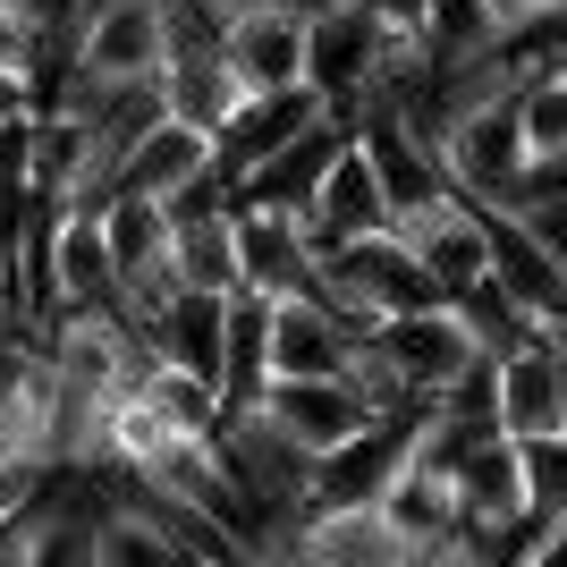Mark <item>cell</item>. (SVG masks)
Instances as JSON below:
<instances>
[{"label": "cell", "instance_id": "obj_31", "mask_svg": "<svg viewBox=\"0 0 567 567\" xmlns=\"http://www.w3.org/2000/svg\"><path fill=\"white\" fill-rule=\"evenodd\" d=\"M18 118H34V94H25V76L0 69V127H18Z\"/></svg>", "mask_w": 567, "mask_h": 567}, {"label": "cell", "instance_id": "obj_30", "mask_svg": "<svg viewBox=\"0 0 567 567\" xmlns=\"http://www.w3.org/2000/svg\"><path fill=\"white\" fill-rule=\"evenodd\" d=\"M492 18H499V34L517 43L525 25H543V0H492Z\"/></svg>", "mask_w": 567, "mask_h": 567}, {"label": "cell", "instance_id": "obj_29", "mask_svg": "<svg viewBox=\"0 0 567 567\" xmlns=\"http://www.w3.org/2000/svg\"><path fill=\"white\" fill-rule=\"evenodd\" d=\"M255 9H271V18H297V25H322L331 9H348V0H255Z\"/></svg>", "mask_w": 567, "mask_h": 567}, {"label": "cell", "instance_id": "obj_2", "mask_svg": "<svg viewBox=\"0 0 567 567\" xmlns=\"http://www.w3.org/2000/svg\"><path fill=\"white\" fill-rule=\"evenodd\" d=\"M441 162H450V187L466 204H499V213H517L525 204V144H517V85L499 102H483L474 118H457L450 144H441Z\"/></svg>", "mask_w": 567, "mask_h": 567}, {"label": "cell", "instance_id": "obj_13", "mask_svg": "<svg viewBox=\"0 0 567 567\" xmlns=\"http://www.w3.org/2000/svg\"><path fill=\"white\" fill-rule=\"evenodd\" d=\"M255 406H262V424L288 432L306 457H331L339 441H355V432L373 424V415H364V399H355L348 381H271Z\"/></svg>", "mask_w": 567, "mask_h": 567}, {"label": "cell", "instance_id": "obj_17", "mask_svg": "<svg viewBox=\"0 0 567 567\" xmlns=\"http://www.w3.org/2000/svg\"><path fill=\"white\" fill-rule=\"evenodd\" d=\"M51 306H118V262L94 204H69L51 220Z\"/></svg>", "mask_w": 567, "mask_h": 567}, {"label": "cell", "instance_id": "obj_35", "mask_svg": "<svg viewBox=\"0 0 567 567\" xmlns=\"http://www.w3.org/2000/svg\"><path fill=\"white\" fill-rule=\"evenodd\" d=\"M229 9H246V0H229Z\"/></svg>", "mask_w": 567, "mask_h": 567}, {"label": "cell", "instance_id": "obj_24", "mask_svg": "<svg viewBox=\"0 0 567 567\" xmlns=\"http://www.w3.org/2000/svg\"><path fill=\"white\" fill-rule=\"evenodd\" d=\"M111 517L94 525V567H178L187 550H178V534H169L153 508H144L127 483H111Z\"/></svg>", "mask_w": 567, "mask_h": 567}, {"label": "cell", "instance_id": "obj_25", "mask_svg": "<svg viewBox=\"0 0 567 567\" xmlns=\"http://www.w3.org/2000/svg\"><path fill=\"white\" fill-rule=\"evenodd\" d=\"M220 390L229 406H255L271 390V297H229V339H220Z\"/></svg>", "mask_w": 567, "mask_h": 567}, {"label": "cell", "instance_id": "obj_32", "mask_svg": "<svg viewBox=\"0 0 567 567\" xmlns=\"http://www.w3.org/2000/svg\"><path fill=\"white\" fill-rule=\"evenodd\" d=\"M543 18H567V0H543Z\"/></svg>", "mask_w": 567, "mask_h": 567}, {"label": "cell", "instance_id": "obj_12", "mask_svg": "<svg viewBox=\"0 0 567 567\" xmlns=\"http://www.w3.org/2000/svg\"><path fill=\"white\" fill-rule=\"evenodd\" d=\"M313 60V25L297 18H271V9H229V76L246 85V94H297V85H313L306 76Z\"/></svg>", "mask_w": 567, "mask_h": 567}, {"label": "cell", "instance_id": "obj_33", "mask_svg": "<svg viewBox=\"0 0 567 567\" xmlns=\"http://www.w3.org/2000/svg\"><path fill=\"white\" fill-rule=\"evenodd\" d=\"M390 9H406V18H415V9H424V0H390Z\"/></svg>", "mask_w": 567, "mask_h": 567}, {"label": "cell", "instance_id": "obj_14", "mask_svg": "<svg viewBox=\"0 0 567 567\" xmlns=\"http://www.w3.org/2000/svg\"><path fill=\"white\" fill-rule=\"evenodd\" d=\"M162 69H169L162 0H111L85 25V76H102V85H153Z\"/></svg>", "mask_w": 567, "mask_h": 567}, {"label": "cell", "instance_id": "obj_21", "mask_svg": "<svg viewBox=\"0 0 567 567\" xmlns=\"http://www.w3.org/2000/svg\"><path fill=\"white\" fill-rule=\"evenodd\" d=\"M136 399L162 415L178 441H220V424H229V390L204 373H187V364H144Z\"/></svg>", "mask_w": 567, "mask_h": 567}, {"label": "cell", "instance_id": "obj_8", "mask_svg": "<svg viewBox=\"0 0 567 567\" xmlns=\"http://www.w3.org/2000/svg\"><path fill=\"white\" fill-rule=\"evenodd\" d=\"M390 229L415 246V262H424L432 288H441V306H466L474 288L492 280V237H483V213H474L466 195H450V204L424 213V220H390Z\"/></svg>", "mask_w": 567, "mask_h": 567}, {"label": "cell", "instance_id": "obj_4", "mask_svg": "<svg viewBox=\"0 0 567 567\" xmlns=\"http://www.w3.org/2000/svg\"><path fill=\"white\" fill-rule=\"evenodd\" d=\"M313 118H331V94H313V85H297V94H246V102H237V118L213 136V178L229 187V204H237V187H246L280 144L306 136Z\"/></svg>", "mask_w": 567, "mask_h": 567}, {"label": "cell", "instance_id": "obj_36", "mask_svg": "<svg viewBox=\"0 0 567 567\" xmlns=\"http://www.w3.org/2000/svg\"><path fill=\"white\" fill-rule=\"evenodd\" d=\"M559 69H567V51H559Z\"/></svg>", "mask_w": 567, "mask_h": 567}, {"label": "cell", "instance_id": "obj_34", "mask_svg": "<svg viewBox=\"0 0 567 567\" xmlns=\"http://www.w3.org/2000/svg\"><path fill=\"white\" fill-rule=\"evenodd\" d=\"M178 567H213V559H195V550H187V559H178Z\"/></svg>", "mask_w": 567, "mask_h": 567}, {"label": "cell", "instance_id": "obj_16", "mask_svg": "<svg viewBox=\"0 0 567 567\" xmlns=\"http://www.w3.org/2000/svg\"><path fill=\"white\" fill-rule=\"evenodd\" d=\"M450 483H457V534H499L525 517V457L508 432H483L450 466Z\"/></svg>", "mask_w": 567, "mask_h": 567}, {"label": "cell", "instance_id": "obj_5", "mask_svg": "<svg viewBox=\"0 0 567 567\" xmlns=\"http://www.w3.org/2000/svg\"><path fill=\"white\" fill-rule=\"evenodd\" d=\"M355 144H364V162H373L381 195H390V220H424L450 204V162L432 153L415 127H399L390 111H355Z\"/></svg>", "mask_w": 567, "mask_h": 567}, {"label": "cell", "instance_id": "obj_7", "mask_svg": "<svg viewBox=\"0 0 567 567\" xmlns=\"http://www.w3.org/2000/svg\"><path fill=\"white\" fill-rule=\"evenodd\" d=\"M381 348H390V364H399L406 381H415V390H424V399H450L457 381L474 373V364H483V331H474L466 313L457 306H432V313H406V322H390V331H373Z\"/></svg>", "mask_w": 567, "mask_h": 567}, {"label": "cell", "instance_id": "obj_15", "mask_svg": "<svg viewBox=\"0 0 567 567\" xmlns=\"http://www.w3.org/2000/svg\"><path fill=\"white\" fill-rule=\"evenodd\" d=\"M355 348L364 339L331 306H313V297H280L271 306V381H339Z\"/></svg>", "mask_w": 567, "mask_h": 567}, {"label": "cell", "instance_id": "obj_18", "mask_svg": "<svg viewBox=\"0 0 567 567\" xmlns=\"http://www.w3.org/2000/svg\"><path fill=\"white\" fill-rule=\"evenodd\" d=\"M204 178H213V136L187 127V118H162V127L136 144V162L118 169V187H127V195H153V204H178V195L204 187Z\"/></svg>", "mask_w": 567, "mask_h": 567}, {"label": "cell", "instance_id": "obj_9", "mask_svg": "<svg viewBox=\"0 0 567 567\" xmlns=\"http://www.w3.org/2000/svg\"><path fill=\"white\" fill-rule=\"evenodd\" d=\"M499 373V432L508 441H543V432H567V364L543 331H525L517 348L492 355Z\"/></svg>", "mask_w": 567, "mask_h": 567}, {"label": "cell", "instance_id": "obj_11", "mask_svg": "<svg viewBox=\"0 0 567 567\" xmlns=\"http://www.w3.org/2000/svg\"><path fill=\"white\" fill-rule=\"evenodd\" d=\"M297 229H306L313 262H331V255H348V246H364V237L390 229V195H381L373 162H364V144H348V153H339V169L322 178V195H313V213L297 220Z\"/></svg>", "mask_w": 567, "mask_h": 567}, {"label": "cell", "instance_id": "obj_22", "mask_svg": "<svg viewBox=\"0 0 567 567\" xmlns=\"http://www.w3.org/2000/svg\"><path fill=\"white\" fill-rule=\"evenodd\" d=\"M517 144H525V169L567 162V69L559 60L517 69Z\"/></svg>", "mask_w": 567, "mask_h": 567}, {"label": "cell", "instance_id": "obj_1", "mask_svg": "<svg viewBox=\"0 0 567 567\" xmlns=\"http://www.w3.org/2000/svg\"><path fill=\"white\" fill-rule=\"evenodd\" d=\"M441 406H406V415H373V424L339 441L331 457H313V508H381L399 492V474L415 466L424 432Z\"/></svg>", "mask_w": 567, "mask_h": 567}, {"label": "cell", "instance_id": "obj_37", "mask_svg": "<svg viewBox=\"0 0 567 567\" xmlns=\"http://www.w3.org/2000/svg\"><path fill=\"white\" fill-rule=\"evenodd\" d=\"M0 9H9V0H0Z\"/></svg>", "mask_w": 567, "mask_h": 567}, {"label": "cell", "instance_id": "obj_10", "mask_svg": "<svg viewBox=\"0 0 567 567\" xmlns=\"http://www.w3.org/2000/svg\"><path fill=\"white\" fill-rule=\"evenodd\" d=\"M348 144H355V118H348V111L313 118L306 136L280 144V153H271V162H262L255 178L237 187V204H262V213H297V220H306L313 195H322V178L339 169V153H348Z\"/></svg>", "mask_w": 567, "mask_h": 567}, {"label": "cell", "instance_id": "obj_26", "mask_svg": "<svg viewBox=\"0 0 567 567\" xmlns=\"http://www.w3.org/2000/svg\"><path fill=\"white\" fill-rule=\"evenodd\" d=\"M339 381H348L355 399H364V415H406V406H441V399H424V390H415V381L390 364V348H381V339H364V348L348 355V373H339Z\"/></svg>", "mask_w": 567, "mask_h": 567}, {"label": "cell", "instance_id": "obj_3", "mask_svg": "<svg viewBox=\"0 0 567 567\" xmlns=\"http://www.w3.org/2000/svg\"><path fill=\"white\" fill-rule=\"evenodd\" d=\"M271 567H415V543L390 525V508H313L271 543Z\"/></svg>", "mask_w": 567, "mask_h": 567}, {"label": "cell", "instance_id": "obj_23", "mask_svg": "<svg viewBox=\"0 0 567 567\" xmlns=\"http://www.w3.org/2000/svg\"><path fill=\"white\" fill-rule=\"evenodd\" d=\"M415 25H424V60H432V69H474V60L508 51L492 0H424Z\"/></svg>", "mask_w": 567, "mask_h": 567}, {"label": "cell", "instance_id": "obj_28", "mask_svg": "<svg viewBox=\"0 0 567 567\" xmlns=\"http://www.w3.org/2000/svg\"><path fill=\"white\" fill-rule=\"evenodd\" d=\"M25 60H34V34H25V18H18V9H0V69H9V76H25Z\"/></svg>", "mask_w": 567, "mask_h": 567}, {"label": "cell", "instance_id": "obj_19", "mask_svg": "<svg viewBox=\"0 0 567 567\" xmlns=\"http://www.w3.org/2000/svg\"><path fill=\"white\" fill-rule=\"evenodd\" d=\"M220 339H229V297H178V306L144 331L153 364H187V373L220 381Z\"/></svg>", "mask_w": 567, "mask_h": 567}, {"label": "cell", "instance_id": "obj_20", "mask_svg": "<svg viewBox=\"0 0 567 567\" xmlns=\"http://www.w3.org/2000/svg\"><path fill=\"white\" fill-rule=\"evenodd\" d=\"M169 271H178V297H237V237H229V213H187V220H169Z\"/></svg>", "mask_w": 567, "mask_h": 567}, {"label": "cell", "instance_id": "obj_27", "mask_svg": "<svg viewBox=\"0 0 567 567\" xmlns=\"http://www.w3.org/2000/svg\"><path fill=\"white\" fill-rule=\"evenodd\" d=\"M517 457H525V508L543 525H567V432L517 441Z\"/></svg>", "mask_w": 567, "mask_h": 567}, {"label": "cell", "instance_id": "obj_6", "mask_svg": "<svg viewBox=\"0 0 567 567\" xmlns=\"http://www.w3.org/2000/svg\"><path fill=\"white\" fill-rule=\"evenodd\" d=\"M229 237H237V288L246 297H306L322 280V262H313L306 229L297 213H262V204H229Z\"/></svg>", "mask_w": 567, "mask_h": 567}]
</instances>
